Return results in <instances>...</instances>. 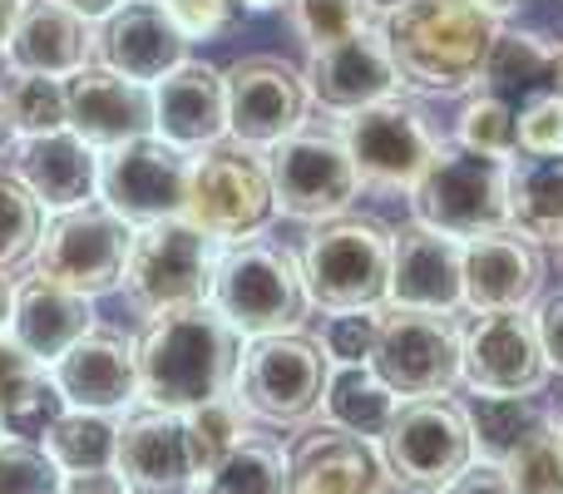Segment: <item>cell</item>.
Masks as SVG:
<instances>
[{
	"label": "cell",
	"mask_w": 563,
	"mask_h": 494,
	"mask_svg": "<svg viewBox=\"0 0 563 494\" xmlns=\"http://www.w3.org/2000/svg\"><path fill=\"white\" fill-rule=\"evenodd\" d=\"M139 351V400L158 410H194L218 396H233L243 337L228 327L213 301L158 311L134 341Z\"/></svg>",
	"instance_id": "6da1fadb"
},
{
	"label": "cell",
	"mask_w": 563,
	"mask_h": 494,
	"mask_svg": "<svg viewBox=\"0 0 563 494\" xmlns=\"http://www.w3.org/2000/svg\"><path fill=\"white\" fill-rule=\"evenodd\" d=\"M396 75L420 95H470L479 89L495 50L499 20L475 0H406L380 15Z\"/></svg>",
	"instance_id": "7a4b0ae2"
},
{
	"label": "cell",
	"mask_w": 563,
	"mask_h": 494,
	"mask_svg": "<svg viewBox=\"0 0 563 494\" xmlns=\"http://www.w3.org/2000/svg\"><path fill=\"white\" fill-rule=\"evenodd\" d=\"M390 243L396 228L371 213H336L317 223L301 243V282L311 307L331 311H376L390 297Z\"/></svg>",
	"instance_id": "3957f363"
},
{
	"label": "cell",
	"mask_w": 563,
	"mask_h": 494,
	"mask_svg": "<svg viewBox=\"0 0 563 494\" xmlns=\"http://www.w3.org/2000/svg\"><path fill=\"white\" fill-rule=\"evenodd\" d=\"M213 307L243 341L297 331L311 307L297 252L273 238H243V243L223 248L213 277Z\"/></svg>",
	"instance_id": "277c9868"
},
{
	"label": "cell",
	"mask_w": 563,
	"mask_h": 494,
	"mask_svg": "<svg viewBox=\"0 0 563 494\" xmlns=\"http://www.w3.org/2000/svg\"><path fill=\"white\" fill-rule=\"evenodd\" d=\"M410 208L416 223L460 243L499 233L509 228V158H489L455 139H440L435 158L410 188Z\"/></svg>",
	"instance_id": "5b68a950"
},
{
	"label": "cell",
	"mask_w": 563,
	"mask_h": 494,
	"mask_svg": "<svg viewBox=\"0 0 563 494\" xmlns=\"http://www.w3.org/2000/svg\"><path fill=\"white\" fill-rule=\"evenodd\" d=\"M277 213L273 174H267L263 149L238 144L233 134L218 144L188 154V208L184 218L198 223L223 248L257 238Z\"/></svg>",
	"instance_id": "8992f818"
},
{
	"label": "cell",
	"mask_w": 563,
	"mask_h": 494,
	"mask_svg": "<svg viewBox=\"0 0 563 494\" xmlns=\"http://www.w3.org/2000/svg\"><path fill=\"white\" fill-rule=\"evenodd\" d=\"M218 262H223L218 238H208L188 218H164V223L134 228L124 262V292L144 317L198 307V301H213Z\"/></svg>",
	"instance_id": "52a82bcc"
},
{
	"label": "cell",
	"mask_w": 563,
	"mask_h": 494,
	"mask_svg": "<svg viewBox=\"0 0 563 494\" xmlns=\"http://www.w3.org/2000/svg\"><path fill=\"white\" fill-rule=\"evenodd\" d=\"M331 356L321 337L307 331H277V337H253L238 361L233 396L243 400L247 416L267 426H307L327 400Z\"/></svg>",
	"instance_id": "ba28073f"
},
{
	"label": "cell",
	"mask_w": 563,
	"mask_h": 494,
	"mask_svg": "<svg viewBox=\"0 0 563 494\" xmlns=\"http://www.w3.org/2000/svg\"><path fill=\"white\" fill-rule=\"evenodd\" d=\"M380 460L390 470V485L410 494H440L450 480H460L475 465V436H470L465 406L450 396L400 400L380 436Z\"/></svg>",
	"instance_id": "9c48e42d"
},
{
	"label": "cell",
	"mask_w": 563,
	"mask_h": 494,
	"mask_svg": "<svg viewBox=\"0 0 563 494\" xmlns=\"http://www.w3.org/2000/svg\"><path fill=\"white\" fill-rule=\"evenodd\" d=\"M376 356L371 371L396 391L410 396H450L460 386V356H465V331L455 327V311H420V307H386L376 311Z\"/></svg>",
	"instance_id": "30bf717a"
},
{
	"label": "cell",
	"mask_w": 563,
	"mask_h": 494,
	"mask_svg": "<svg viewBox=\"0 0 563 494\" xmlns=\"http://www.w3.org/2000/svg\"><path fill=\"white\" fill-rule=\"evenodd\" d=\"M129 243H134V228L95 204H79L55 213L45 228H40L35 243V272L69 292H85V297H104V292L124 287V262H129Z\"/></svg>",
	"instance_id": "8fae6325"
},
{
	"label": "cell",
	"mask_w": 563,
	"mask_h": 494,
	"mask_svg": "<svg viewBox=\"0 0 563 494\" xmlns=\"http://www.w3.org/2000/svg\"><path fill=\"white\" fill-rule=\"evenodd\" d=\"M263 158L273 174L277 213L297 218V223H327L336 213H351L356 194L366 188L341 134L297 129V134L277 139L273 149H263Z\"/></svg>",
	"instance_id": "7c38bea8"
},
{
	"label": "cell",
	"mask_w": 563,
	"mask_h": 494,
	"mask_svg": "<svg viewBox=\"0 0 563 494\" xmlns=\"http://www.w3.org/2000/svg\"><path fill=\"white\" fill-rule=\"evenodd\" d=\"M341 144H346L351 164H356L366 188H416V178L426 174V164L435 158L440 134L430 129L426 109L410 99L390 95L380 105H366L356 114H346L341 124Z\"/></svg>",
	"instance_id": "4fadbf2b"
},
{
	"label": "cell",
	"mask_w": 563,
	"mask_h": 494,
	"mask_svg": "<svg viewBox=\"0 0 563 494\" xmlns=\"http://www.w3.org/2000/svg\"><path fill=\"white\" fill-rule=\"evenodd\" d=\"M99 204L114 208L129 228L184 218L188 208V154L158 134L129 139L99 154Z\"/></svg>",
	"instance_id": "5bb4252c"
},
{
	"label": "cell",
	"mask_w": 563,
	"mask_h": 494,
	"mask_svg": "<svg viewBox=\"0 0 563 494\" xmlns=\"http://www.w3.org/2000/svg\"><path fill=\"white\" fill-rule=\"evenodd\" d=\"M460 381L475 396H539L549 381V361L539 347V327L529 311H475L465 327Z\"/></svg>",
	"instance_id": "9a60e30c"
},
{
	"label": "cell",
	"mask_w": 563,
	"mask_h": 494,
	"mask_svg": "<svg viewBox=\"0 0 563 494\" xmlns=\"http://www.w3.org/2000/svg\"><path fill=\"white\" fill-rule=\"evenodd\" d=\"M228 79V134L247 149H273L277 139L307 129V79L282 55H247L223 69Z\"/></svg>",
	"instance_id": "2e32d148"
},
{
	"label": "cell",
	"mask_w": 563,
	"mask_h": 494,
	"mask_svg": "<svg viewBox=\"0 0 563 494\" xmlns=\"http://www.w3.org/2000/svg\"><path fill=\"white\" fill-rule=\"evenodd\" d=\"M301 79H307V95L331 114H356V109L400 95V75L380 25L356 30V35L336 40V45L307 50Z\"/></svg>",
	"instance_id": "e0dca14e"
},
{
	"label": "cell",
	"mask_w": 563,
	"mask_h": 494,
	"mask_svg": "<svg viewBox=\"0 0 563 494\" xmlns=\"http://www.w3.org/2000/svg\"><path fill=\"white\" fill-rule=\"evenodd\" d=\"M95 59L114 75L154 89L188 59V40L164 10V0H124L95 25Z\"/></svg>",
	"instance_id": "ac0fdd59"
},
{
	"label": "cell",
	"mask_w": 563,
	"mask_h": 494,
	"mask_svg": "<svg viewBox=\"0 0 563 494\" xmlns=\"http://www.w3.org/2000/svg\"><path fill=\"white\" fill-rule=\"evenodd\" d=\"M65 124L95 154L144 139L154 134V89L134 85L104 65H85L79 75L65 79Z\"/></svg>",
	"instance_id": "d6986e66"
},
{
	"label": "cell",
	"mask_w": 563,
	"mask_h": 494,
	"mask_svg": "<svg viewBox=\"0 0 563 494\" xmlns=\"http://www.w3.org/2000/svg\"><path fill=\"white\" fill-rule=\"evenodd\" d=\"M114 475L134 494H194L198 465H194V450H188L184 416L144 406L119 420Z\"/></svg>",
	"instance_id": "ffe728a7"
},
{
	"label": "cell",
	"mask_w": 563,
	"mask_h": 494,
	"mask_svg": "<svg viewBox=\"0 0 563 494\" xmlns=\"http://www.w3.org/2000/svg\"><path fill=\"white\" fill-rule=\"evenodd\" d=\"M390 470L376 440L341 426H311L287 450V494H386Z\"/></svg>",
	"instance_id": "44dd1931"
},
{
	"label": "cell",
	"mask_w": 563,
	"mask_h": 494,
	"mask_svg": "<svg viewBox=\"0 0 563 494\" xmlns=\"http://www.w3.org/2000/svg\"><path fill=\"white\" fill-rule=\"evenodd\" d=\"M386 301L420 311H460L465 307V243L426 223L396 228Z\"/></svg>",
	"instance_id": "7402d4cb"
},
{
	"label": "cell",
	"mask_w": 563,
	"mask_h": 494,
	"mask_svg": "<svg viewBox=\"0 0 563 494\" xmlns=\"http://www.w3.org/2000/svg\"><path fill=\"white\" fill-rule=\"evenodd\" d=\"M55 386L75 410H104L119 416L139 400V351L124 331L95 327L49 366Z\"/></svg>",
	"instance_id": "603a6c76"
},
{
	"label": "cell",
	"mask_w": 563,
	"mask_h": 494,
	"mask_svg": "<svg viewBox=\"0 0 563 494\" xmlns=\"http://www.w3.org/2000/svg\"><path fill=\"white\" fill-rule=\"evenodd\" d=\"M95 327H99L95 297H85V292H69V287H59V282L40 277V272L10 282V327L5 331L40 366H55V361Z\"/></svg>",
	"instance_id": "cb8c5ba5"
},
{
	"label": "cell",
	"mask_w": 563,
	"mask_h": 494,
	"mask_svg": "<svg viewBox=\"0 0 563 494\" xmlns=\"http://www.w3.org/2000/svg\"><path fill=\"white\" fill-rule=\"evenodd\" d=\"M544 252L515 228L465 243V307L470 311H525L544 292Z\"/></svg>",
	"instance_id": "d4e9b609"
},
{
	"label": "cell",
	"mask_w": 563,
	"mask_h": 494,
	"mask_svg": "<svg viewBox=\"0 0 563 494\" xmlns=\"http://www.w3.org/2000/svg\"><path fill=\"white\" fill-rule=\"evenodd\" d=\"M10 174L30 188V198L45 213H65V208L95 204L99 198V154L75 129L15 139L10 144Z\"/></svg>",
	"instance_id": "484cf974"
},
{
	"label": "cell",
	"mask_w": 563,
	"mask_h": 494,
	"mask_svg": "<svg viewBox=\"0 0 563 494\" xmlns=\"http://www.w3.org/2000/svg\"><path fill=\"white\" fill-rule=\"evenodd\" d=\"M154 134L164 144L198 154L228 139V79L203 59H184L154 85Z\"/></svg>",
	"instance_id": "4316f807"
},
{
	"label": "cell",
	"mask_w": 563,
	"mask_h": 494,
	"mask_svg": "<svg viewBox=\"0 0 563 494\" xmlns=\"http://www.w3.org/2000/svg\"><path fill=\"white\" fill-rule=\"evenodd\" d=\"M5 65L20 75H49L69 79L85 65H95V20H85L79 10L59 6V0H25L10 35Z\"/></svg>",
	"instance_id": "83f0119b"
},
{
	"label": "cell",
	"mask_w": 563,
	"mask_h": 494,
	"mask_svg": "<svg viewBox=\"0 0 563 494\" xmlns=\"http://www.w3.org/2000/svg\"><path fill=\"white\" fill-rule=\"evenodd\" d=\"M509 228L539 248H563V154L509 158Z\"/></svg>",
	"instance_id": "f1b7e54d"
},
{
	"label": "cell",
	"mask_w": 563,
	"mask_h": 494,
	"mask_svg": "<svg viewBox=\"0 0 563 494\" xmlns=\"http://www.w3.org/2000/svg\"><path fill=\"white\" fill-rule=\"evenodd\" d=\"M554 65H559V45H554V40L534 35V30L499 25L479 89L519 109L525 99H534V95H544V89H554Z\"/></svg>",
	"instance_id": "f546056e"
},
{
	"label": "cell",
	"mask_w": 563,
	"mask_h": 494,
	"mask_svg": "<svg viewBox=\"0 0 563 494\" xmlns=\"http://www.w3.org/2000/svg\"><path fill=\"white\" fill-rule=\"evenodd\" d=\"M400 396L376 376L371 366H331V381H327V410L331 426L351 430V436H366V440H380L396 416Z\"/></svg>",
	"instance_id": "4dcf8cb0"
},
{
	"label": "cell",
	"mask_w": 563,
	"mask_h": 494,
	"mask_svg": "<svg viewBox=\"0 0 563 494\" xmlns=\"http://www.w3.org/2000/svg\"><path fill=\"white\" fill-rule=\"evenodd\" d=\"M49 450L65 480L75 475H109L119 460V420L104 416V410H75L69 406L65 416L49 426V436L40 440Z\"/></svg>",
	"instance_id": "1f68e13d"
},
{
	"label": "cell",
	"mask_w": 563,
	"mask_h": 494,
	"mask_svg": "<svg viewBox=\"0 0 563 494\" xmlns=\"http://www.w3.org/2000/svg\"><path fill=\"white\" fill-rule=\"evenodd\" d=\"M198 494H287V455L273 436H253L247 430L203 480Z\"/></svg>",
	"instance_id": "d6a6232c"
},
{
	"label": "cell",
	"mask_w": 563,
	"mask_h": 494,
	"mask_svg": "<svg viewBox=\"0 0 563 494\" xmlns=\"http://www.w3.org/2000/svg\"><path fill=\"white\" fill-rule=\"evenodd\" d=\"M544 410L549 406L539 396H475L465 406L470 436H475V455L489 460V465H505L519 440L539 426Z\"/></svg>",
	"instance_id": "836d02e7"
},
{
	"label": "cell",
	"mask_w": 563,
	"mask_h": 494,
	"mask_svg": "<svg viewBox=\"0 0 563 494\" xmlns=\"http://www.w3.org/2000/svg\"><path fill=\"white\" fill-rule=\"evenodd\" d=\"M65 410H69V400H65V391L55 386L49 366H35L30 376H20L15 386L0 396V430L15 436V440H35L40 446Z\"/></svg>",
	"instance_id": "e575fe53"
},
{
	"label": "cell",
	"mask_w": 563,
	"mask_h": 494,
	"mask_svg": "<svg viewBox=\"0 0 563 494\" xmlns=\"http://www.w3.org/2000/svg\"><path fill=\"white\" fill-rule=\"evenodd\" d=\"M0 99H5V119H10V129H15V139L69 129L65 124V79L10 69L5 85H0Z\"/></svg>",
	"instance_id": "d590c367"
},
{
	"label": "cell",
	"mask_w": 563,
	"mask_h": 494,
	"mask_svg": "<svg viewBox=\"0 0 563 494\" xmlns=\"http://www.w3.org/2000/svg\"><path fill=\"white\" fill-rule=\"evenodd\" d=\"M505 475L519 494H563V420L559 410H544L539 426L515 446L505 460Z\"/></svg>",
	"instance_id": "8d00e7d4"
},
{
	"label": "cell",
	"mask_w": 563,
	"mask_h": 494,
	"mask_svg": "<svg viewBox=\"0 0 563 494\" xmlns=\"http://www.w3.org/2000/svg\"><path fill=\"white\" fill-rule=\"evenodd\" d=\"M184 430H188V450H194V465H198V480L247 436V410L238 396H218L208 406H194L184 410Z\"/></svg>",
	"instance_id": "74e56055"
},
{
	"label": "cell",
	"mask_w": 563,
	"mask_h": 494,
	"mask_svg": "<svg viewBox=\"0 0 563 494\" xmlns=\"http://www.w3.org/2000/svg\"><path fill=\"white\" fill-rule=\"evenodd\" d=\"M287 25L307 50H321L376 25V6L371 0H287Z\"/></svg>",
	"instance_id": "f35d334b"
},
{
	"label": "cell",
	"mask_w": 563,
	"mask_h": 494,
	"mask_svg": "<svg viewBox=\"0 0 563 494\" xmlns=\"http://www.w3.org/2000/svg\"><path fill=\"white\" fill-rule=\"evenodd\" d=\"M40 228H45V208L30 198L15 174H0V277L35 252Z\"/></svg>",
	"instance_id": "ab89813d"
},
{
	"label": "cell",
	"mask_w": 563,
	"mask_h": 494,
	"mask_svg": "<svg viewBox=\"0 0 563 494\" xmlns=\"http://www.w3.org/2000/svg\"><path fill=\"white\" fill-rule=\"evenodd\" d=\"M455 144L475 149V154H489V158H515V149H519V109L479 89V95L465 105V114H460Z\"/></svg>",
	"instance_id": "60d3db41"
},
{
	"label": "cell",
	"mask_w": 563,
	"mask_h": 494,
	"mask_svg": "<svg viewBox=\"0 0 563 494\" xmlns=\"http://www.w3.org/2000/svg\"><path fill=\"white\" fill-rule=\"evenodd\" d=\"M65 490V470L49 460L45 446L35 440H0V494H59Z\"/></svg>",
	"instance_id": "b9f144b4"
},
{
	"label": "cell",
	"mask_w": 563,
	"mask_h": 494,
	"mask_svg": "<svg viewBox=\"0 0 563 494\" xmlns=\"http://www.w3.org/2000/svg\"><path fill=\"white\" fill-rule=\"evenodd\" d=\"M376 311H331V317L321 321V347H327L331 366H371V356H376V331H380Z\"/></svg>",
	"instance_id": "7bdbcfd3"
},
{
	"label": "cell",
	"mask_w": 563,
	"mask_h": 494,
	"mask_svg": "<svg viewBox=\"0 0 563 494\" xmlns=\"http://www.w3.org/2000/svg\"><path fill=\"white\" fill-rule=\"evenodd\" d=\"M515 154H563V89H544L519 105Z\"/></svg>",
	"instance_id": "ee69618b"
},
{
	"label": "cell",
	"mask_w": 563,
	"mask_h": 494,
	"mask_svg": "<svg viewBox=\"0 0 563 494\" xmlns=\"http://www.w3.org/2000/svg\"><path fill=\"white\" fill-rule=\"evenodd\" d=\"M164 10L174 15V25L184 30V40H218L238 25L243 6L238 0H164Z\"/></svg>",
	"instance_id": "f6af8a7d"
},
{
	"label": "cell",
	"mask_w": 563,
	"mask_h": 494,
	"mask_svg": "<svg viewBox=\"0 0 563 494\" xmlns=\"http://www.w3.org/2000/svg\"><path fill=\"white\" fill-rule=\"evenodd\" d=\"M534 327H539V347H544L549 371H559V376H563V292H554V297L539 301Z\"/></svg>",
	"instance_id": "bcb514c9"
},
{
	"label": "cell",
	"mask_w": 563,
	"mask_h": 494,
	"mask_svg": "<svg viewBox=\"0 0 563 494\" xmlns=\"http://www.w3.org/2000/svg\"><path fill=\"white\" fill-rule=\"evenodd\" d=\"M440 494H519L515 480L505 475V465H489V460H475L460 480H450Z\"/></svg>",
	"instance_id": "7dc6e473"
},
{
	"label": "cell",
	"mask_w": 563,
	"mask_h": 494,
	"mask_svg": "<svg viewBox=\"0 0 563 494\" xmlns=\"http://www.w3.org/2000/svg\"><path fill=\"white\" fill-rule=\"evenodd\" d=\"M35 366H40V361H35V356H25V351H20L15 341H10V331H0V396H5V391L15 386L20 376H30Z\"/></svg>",
	"instance_id": "c3c4849f"
},
{
	"label": "cell",
	"mask_w": 563,
	"mask_h": 494,
	"mask_svg": "<svg viewBox=\"0 0 563 494\" xmlns=\"http://www.w3.org/2000/svg\"><path fill=\"white\" fill-rule=\"evenodd\" d=\"M59 494H134L124 485V480L109 470V475H75V480H65V490Z\"/></svg>",
	"instance_id": "681fc988"
},
{
	"label": "cell",
	"mask_w": 563,
	"mask_h": 494,
	"mask_svg": "<svg viewBox=\"0 0 563 494\" xmlns=\"http://www.w3.org/2000/svg\"><path fill=\"white\" fill-rule=\"evenodd\" d=\"M20 10H25V0H0V59H5V50H10V35H15Z\"/></svg>",
	"instance_id": "f907efd6"
},
{
	"label": "cell",
	"mask_w": 563,
	"mask_h": 494,
	"mask_svg": "<svg viewBox=\"0 0 563 494\" xmlns=\"http://www.w3.org/2000/svg\"><path fill=\"white\" fill-rule=\"evenodd\" d=\"M59 6L79 10V15H85V20H95V25H99V20H104L109 10H119V6H124V0H59Z\"/></svg>",
	"instance_id": "816d5d0a"
},
{
	"label": "cell",
	"mask_w": 563,
	"mask_h": 494,
	"mask_svg": "<svg viewBox=\"0 0 563 494\" xmlns=\"http://www.w3.org/2000/svg\"><path fill=\"white\" fill-rule=\"evenodd\" d=\"M475 6H479V10H489V15H495L499 25H505V15H515V10L525 6V0H475Z\"/></svg>",
	"instance_id": "f5cc1de1"
},
{
	"label": "cell",
	"mask_w": 563,
	"mask_h": 494,
	"mask_svg": "<svg viewBox=\"0 0 563 494\" xmlns=\"http://www.w3.org/2000/svg\"><path fill=\"white\" fill-rule=\"evenodd\" d=\"M15 144V129H10V119H5V99H0V154Z\"/></svg>",
	"instance_id": "db71d44e"
},
{
	"label": "cell",
	"mask_w": 563,
	"mask_h": 494,
	"mask_svg": "<svg viewBox=\"0 0 563 494\" xmlns=\"http://www.w3.org/2000/svg\"><path fill=\"white\" fill-rule=\"evenodd\" d=\"M10 327V282L0 277V331Z\"/></svg>",
	"instance_id": "11a10c76"
},
{
	"label": "cell",
	"mask_w": 563,
	"mask_h": 494,
	"mask_svg": "<svg viewBox=\"0 0 563 494\" xmlns=\"http://www.w3.org/2000/svg\"><path fill=\"white\" fill-rule=\"evenodd\" d=\"M243 10H287V0H238Z\"/></svg>",
	"instance_id": "9f6ffc18"
},
{
	"label": "cell",
	"mask_w": 563,
	"mask_h": 494,
	"mask_svg": "<svg viewBox=\"0 0 563 494\" xmlns=\"http://www.w3.org/2000/svg\"><path fill=\"white\" fill-rule=\"evenodd\" d=\"M376 6V15H386V10H396V6H406V0H371Z\"/></svg>",
	"instance_id": "6f0895ef"
},
{
	"label": "cell",
	"mask_w": 563,
	"mask_h": 494,
	"mask_svg": "<svg viewBox=\"0 0 563 494\" xmlns=\"http://www.w3.org/2000/svg\"><path fill=\"white\" fill-rule=\"evenodd\" d=\"M554 89H563V45H559V65H554Z\"/></svg>",
	"instance_id": "680465c9"
},
{
	"label": "cell",
	"mask_w": 563,
	"mask_h": 494,
	"mask_svg": "<svg viewBox=\"0 0 563 494\" xmlns=\"http://www.w3.org/2000/svg\"><path fill=\"white\" fill-rule=\"evenodd\" d=\"M559 420H563V410H559Z\"/></svg>",
	"instance_id": "91938a15"
},
{
	"label": "cell",
	"mask_w": 563,
	"mask_h": 494,
	"mask_svg": "<svg viewBox=\"0 0 563 494\" xmlns=\"http://www.w3.org/2000/svg\"><path fill=\"white\" fill-rule=\"evenodd\" d=\"M559 252H563V248H559Z\"/></svg>",
	"instance_id": "94428289"
}]
</instances>
